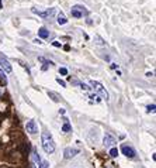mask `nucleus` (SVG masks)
<instances>
[{
  "mask_svg": "<svg viewBox=\"0 0 156 168\" xmlns=\"http://www.w3.org/2000/svg\"><path fill=\"white\" fill-rule=\"evenodd\" d=\"M0 168H9V167H0Z\"/></svg>",
  "mask_w": 156,
  "mask_h": 168,
  "instance_id": "26",
  "label": "nucleus"
},
{
  "mask_svg": "<svg viewBox=\"0 0 156 168\" xmlns=\"http://www.w3.org/2000/svg\"><path fill=\"white\" fill-rule=\"evenodd\" d=\"M0 68L4 71L6 74H10L11 71H13V68H11V64L9 62V60L6 58L3 54H0Z\"/></svg>",
  "mask_w": 156,
  "mask_h": 168,
  "instance_id": "4",
  "label": "nucleus"
},
{
  "mask_svg": "<svg viewBox=\"0 0 156 168\" xmlns=\"http://www.w3.org/2000/svg\"><path fill=\"white\" fill-rule=\"evenodd\" d=\"M48 96H49L51 99H52V100H54V102H59L60 99V96L58 93H55V92H52V90H48Z\"/></svg>",
  "mask_w": 156,
  "mask_h": 168,
  "instance_id": "12",
  "label": "nucleus"
},
{
  "mask_svg": "<svg viewBox=\"0 0 156 168\" xmlns=\"http://www.w3.org/2000/svg\"><path fill=\"white\" fill-rule=\"evenodd\" d=\"M52 44H54V47H60V44H59V42H58V41H54V42H52Z\"/></svg>",
  "mask_w": 156,
  "mask_h": 168,
  "instance_id": "21",
  "label": "nucleus"
},
{
  "mask_svg": "<svg viewBox=\"0 0 156 168\" xmlns=\"http://www.w3.org/2000/svg\"><path fill=\"white\" fill-rule=\"evenodd\" d=\"M96 40H97V41H99V42H97L99 45H103V44H104V41H103V40H101L100 37H96Z\"/></svg>",
  "mask_w": 156,
  "mask_h": 168,
  "instance_id": "20",
  "label": "nucleus"
},
{
  "mask_svg": "<svg viewBox=\"0 0 156 168\" xmlns=\"http://www.w3.org/2000/svg\"><path fill=\"white\" fill-rule=\"evenodd\" d=\"M59 74L60 75H66L68 74V69H66V68H59Z\"/></svg>",
  "mask_w": 156,
  "mask_h": 168,
  "instance_id": "19",
  "label": "nucleus"
},
{
  "mask_svg": "<svg viewBox=\"0 0 156 168\" xmlns=\"http://www.w3.org/2000/svg\"><path fill=\"white\" fill-rule=\"evenodd\" d=\"M103 144H104V147H113V145L117 144V140H115V137H113L110 133H106L104 134V139H103Z\"/></svg>",
  "mask_w": 156,
  "mask_h": 168,
  "instance_id": "7",
  "label": "nucleus"
},
{
  "mask_svg": "<svg viewBox=\"0 0 156 168\" xmlns=\"http://www.w3.org/2000/svg\"><path fill=\"white\" fill-rule=\"evenodd\" d=\"M0 9H1V0H0Z\"/></svg>",
  "mask_w": 156,
  "mask_h": 168,
  "instance_id": "25",
  "label": "nucleus"
},
{
  "mask_svg": "<svg viewBox=\"0 0 156 168\" xmlns=\"http://www.w3.org/2000/svg\"><path fill=\"white\" fill-rule=\"evenodd\" d=\"M79 154V148H72V147H68V148H65L63 151V155H65V158H73L75 155H78Z\"/></svg>",
  "mask_w": 156,
  "mask_h": 168,
  "instance_id": "9",
  "label": "nucleus"
},
{
  "mask_svg": "<svg viewBox=\"0 0 156 168\" xmlns=\"http://www.w3.org/2000/svg\"><path fill=\"white\" fill-rule=\"evenodd\" d=\"M38 35H40L41 38H48L49 37V31H48L45 27H41L40 30H38Z\"/></svg>",
  "mask_w": 156,
  "mask_h": 168,
  "instance_id": "11",
  "label": "nucleus"
},
{
  "mask_svg": "<svg viewBox=\"0 0 156 168\" xmlns=\"http://www.w3.org/2000/svg\"><path fill=\"white\" fill-rule=\"evenodd\" d=\"M89 84H90V86L94 89V92H96L97 96L100 99H106V100L108 99V92H107L106 88H104L100 82H97V81H90Z\"/></svg>",
  "mask_w": 156,
  "mask_h": 168,
  "instance_id": "2",
  "label": "nucleus"
},
{
  "mask_svg": "<svg viewBox=\"0 0 156 168\" xmlns=\"http://www.w3.org/2000/svg\"><path fill=\"white\" fill-rule=\"evenodd\" d=\"M31 168H37V167H35V165H34V164H32V165H31Z\"/></svg>",
  "mask_w": 156,
  "mask_h": 168,
  "instance_id": "24",
  "label": "nucleus"
},
{
  "mask_svg": "<svg viewBox=\"0 0 156 168\" xmlns=\"http://www.w3.org/2000/svg\"><path fill=\"white\" fill-rule=\"evenodd\" d=\"M110 155L111 157H117V155H118V150L117 148H110Z\"/></svg>",
  "mask_w": 156,
  "mask_h": 168,
  "instance_id": "16",
  "label": "nucleus"
},
{
  "mask_svg": "<svg viewBox=\"0 0 156 168\" xmlns=\"http://www.w3.org/2000/svg\"><path fill=\"white\" fill-rule=\"evenodd\" d=\"M34 42H37V44H42V41H41V40H38V38H37V40H34Z\"/></svg>",
  "mask_w": 156,
  "mask_h": 168,
  "instance_id": "23",
  "label": "nucleus"
},
{
  "mask_svg": "<svg viewBox=\"0 0 156 168\" xmlns=\"http://www.w3.org/2000/svg\"><path fill=\"white\" fill-rule=\"evenodd\" d=\"M121 151H122V154L127 155L128 158H135V150L131 147V145H127V144H122L121 145Z\"/></svg>",
  "mask_w": 156,
  "mask_h": 168,
  "instance_id": "6",
  "label": "nucleus"
},
{
  "mask_svg": "<svg viewBox=\"0 0 156 168\" xmlns=\"http://www.w3.org/2000/svg\"><path fill=\"white\" fill-rule=\"evenodd\" d=\"M3 93H4V88H0V96H1Z\"/></svg>",
  "mask_w": 156,
  "mask_h": 168,
  "instance_id": "22",
  "label": "nucleus"
},
{
  "mask_svg": "<svg viewBox=\"0 0 156 168\" xmlns=\"http://www.w3.org/2000/svg\"><path fill=\"white\" fill-rule=\"evenodd\" d=\"M87 13H89L87 9L84 6H80V5H76L70 9V14H72V17H75V19H82L83 16H87Z\"/></svg>",
  "mask_w": 156,
  "mask_h": 168,
  "instance_id": "3",
  "label": "nucleus"
},
{
  "mask_svg": "<svg viewBox=\"0 0 156 168\" xmlns=\"http://www.w3.org/2000/svg\"><path fill=\"white\" fill-rule=\"evenodd\" d=\"M148 113H155V109H156V106L155 105H153V103H152V105H149V106H148Z\"/></svg>",
  "mask_w": 156,
  "mask_h": 168,
  "instance_id": "15",
  "label": "nucleus"
},
{
  "mask_svg": "<svg viewBox=\"0 0 156 168\" xmlns=\"http://www.w3.org/2000/svg\"><path fill=\"white\" fill-rule=\"evenodd\" d=\"M34 158H35V161H37V164H38L37 168H49V163H48L46 160H42L41 157H40V154H34Z\"/></svg>",
  "mask_w": 156,
  "mask_h": 168,
  "instance_id": "10",
  "label": "nucleus"
},
{
  "mask_svg": "<svg viewBox=\"0 0 156 168\" xmlns=\"http://www.w3.org/2000/svg\"><path fill=\"white\" fill-rule=\"evenodd\" d=\"M34 14H38V16H41L42 19H48V17H52L54 14H55V9H48L46 11H40V10H37L35 7H32L31 10Z\"/></svg>",
  "mask_w": 156,
  "mask_h": 168,
  "instance_id": "5",
  "label": "nucleus"
},
{
  "mask_svg": "<svg viewBox=\"0 0 156 168\" xmlns=\"http://www.w3.org/2000/svg\"><path fill=\"white\" fill-rule=\"evenodd\" d=\"M65 121H66V123H65L63 126H62V131H63V133H68V131L72 130V126H70V124L68 123V120H65Z\"/></svg>",
  "mask_w": 156,
  "mask_h": 168,
  "instance_id": "14",
  "label": "nucleus"
},
{
  "mask_svg": "<svg viewBox=\"0 0 156 168\" xmlns=\"http://www.w3.org/2000/svg\"><path fill=\"white\" fill-rule=\"evenodd\" d=\"M25 129H27V133H30V134H37L38 133V126H37V123H35L34 120L27 121Z\"/></svg>",
  "mask_w": 156,
  "mask_h": 168,
  "instance_id": "8",
  "label": "nucleus"
},
{
  "mask_svg": "<svg viewBox=\"0 0 156 168\" xmlns=\"http://www.w3.org/2000/svg\"><path fill=\"white\" fill-rule=\"evenodd\" d=\"M42 148L45 151L46 154H52L55 151V141L52 139V136L49 133H42Z\"/></svg>",
  "mask_w": 156,
  "mask_h": 168,
  "instance_id": "1",
  "label": "nucleus"
},
{
  "mask_svg": "<svg viewBox=\"0 0 156 168\" xmlns=\"http://www.w3.org/2000/svg\"><path fill=\"white\" fill-rule=\"evenodd\" d=\"M56 82H58V84H59L62 88H66V82H65V81H62L60 78H56Z\"/></svg>",
  "mask_w": 156,
  "mask_h": 168,
  "instance_id": "17",
  "label": "nucleus"
},
{
  "mask_svg": "<svg viewBox=\"0 0 156 168\" xmlns=\"http://www.w3.org/2000/svg\"><path fill=\"white\" fill-rule=\"evenodd\" d=\"M0 78H1V79H4V84H7V78H6L4 72H3L1 69H0Z\"/></svg>",
  "mask_w": 156,
  "mask_h": 168,
  "instance_id": "18",
  "label": "nucleus"
},
{
  "mask_svg": "<svg viewBox=\"0 0 156 168\" xmlns=\"http://www.w3.org/2000/svg\"><path fill=\"white\" fill-rule=\"evenodd\" d=\"M68 23V20H66V17H65V14L60 11L59 14H58V24H60V26H63V24Z\"/></svg>",
  "mask_w": 156,
  "mask_h": 168,
  "instance_id": "13",
  "label": "nucleus"
}]
</instances>
